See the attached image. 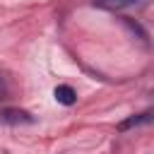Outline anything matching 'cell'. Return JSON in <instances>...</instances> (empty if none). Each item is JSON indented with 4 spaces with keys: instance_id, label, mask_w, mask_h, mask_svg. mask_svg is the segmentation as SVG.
I'll return each instance as SVG.
<instances>
[{
    "instance_id": "1",
    "label": "cell",
    "mask_w": 154,
    "mask_h": 154,
    "mask_svg": "<svg viewBox=\"0 0 154 154\" xmlns=\"http://www.w3.org/2000/svg\"><path fill=\"white\" fill-rule=\"evenodd\" d=\"M0 123H7V125H29V123H34V116L29 111H22V108H2L0 111Z\"/></svg>"
},
{
    "instance_id": "2",
    "label": "cell",
    "mask_w": 154,
    "mask_h": 154,
    "mask_svg": "<svg viewBox=\"0 0 154 154\" xmlns=\"http://www.w3.org/2000/svg\"><path fill=\"white\" fill-rule=\"evenodd\" d=\"M53 96H55V101L63 103V106H72V103L77 101V91H75L70 84H58L55 91H53Z\"/></svg>"
},
{
    "instance_id": "3",
    "label": "cell",
    "mask_w": 154,
    "mask_h": 154,
    "mask_svg": "<svg viewBox=\"0 0 154 154\" xmlns=\"http://www.w3.org/2000/svg\"><path fill=\"white\" fill-rule=\"evenodd\" d=\"M149 120H152V111H144V113H140V116H130V118H125L123 123H118V130L123 132V130H130V128L142 125V123H149Z\"/></svg>"
},
{
    "instance_id": "4",
    "label": "cell",
    "mask_w": 154,
    "mask_h": 154,
    "mask_svg": "<svg viewBox=\"0 0 154 154\" xmlns=\"http://www.w3.org/2000/svg\"><path fill=\"white\" fill-rule=\"evenodd\" d=\"M137 0H94V5L103 7V10H123V7H130Z\"/></svg>"
},
{
    "instance_id": "5",
    "label": "cell",
    "mask_w": 154,
    "mask_h": 154,
    "mask_svg": "<svg viewBox=\"0 0 154 154\" xmlns=\"http://www.w3.org/2000/svg\"><path fill=\"white\" fill-rule=\"evenodd\" d=\"M2 91H5V87H2V79H0V99H2Z\"/></svg>"
}]
</instances>
